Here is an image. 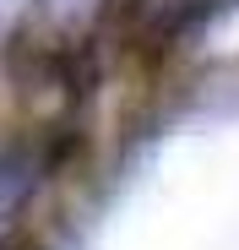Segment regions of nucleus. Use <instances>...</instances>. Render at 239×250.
Here are the masks:
<instances>
[{"mask_svg": "<svg viewBox=\"0 0 239 250\" xmlns=\"http://www.w3.org/2000/svg\"><path fill=\"white\" fill-rule=\"evenodd\" d=\"M38 180H44V158H38L33 147H6L0 152V223H11L27 207Z\"/></svg>", "mask_w": 239, "mask_h": 250, "instance_id": "obj_1", "label": "nucleus"}, {"mask_svg": "<svg viewBox=\"0 0 239 250\" xmlns=\"http://www.w3.org/2000/svg\"><path fill=\"white\" fill-rule=\"evenodd\" d=\"M0 250H11V245H0Z\"/></svg>", "mask_w": 239, "mask_h": 250, "instance_id": "obj_2", "label": "nucleus"}]
</instances>
